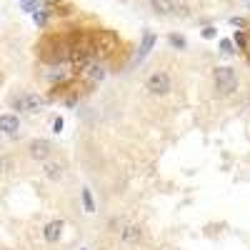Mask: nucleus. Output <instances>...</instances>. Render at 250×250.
I'll use <instances>...</instances> for the list:
<instances>
[{"label":"nucleus","instance_id":"7ed1b4c3","mask_svg":"<svg viewBox=\"0 0 250 250\" xmlns=\"http://www.w3.org/2000/svg\"><path fill=\"white\" fill-rule=\"evenodd\" d=\"M145 88H148V93L153 95H168L173 83H170V75L168 73H153L148 80H145Z\"/></svg>","mask_w":250,"mask_h":250},{"label":"nucleus","instance_id":"dca6fc26","mask_svg":"<svg viewBox=\"0 0 250 250\" xmlns=\"http://www.w3.org/2000/svg\"><path fill=\"white\" fill-rule=\"evenodd\" d=\"M220 50L225 53V55H230L235 48H233V40H220Z\"/></svg>","mask_w":250,"mask_h":250},{"label":"nucleus","instance_id":"f3484780","mask_svg":"<svg viewBox=\"0 0 250 250\" xmlns=\"http://www.w3.org/2000/svg\"><path fill=\"white\" fill-rule=\"evenodd\" d=\"M205 40H210V38H215V28H210V25H208V28H203V33H200Z\"/></svg>","mask_w":250,"mask_h":250},{"label":"nucleus","instance_id":"5701e85b","mask_svg":"<svg viewBox=\"0 0 250 250\" xmlns=\"http://www.w3.org/2000/svg\"><path fill=\"white\" fill-rule=\"evenodd\" d=\"M203 3H205V0H203Z\"/></svg>","mask_w":250,"mask_h":250},{"label":"nucleus","instance_id":"4468645a","mask_svg":"<svg viewBox=\"0 0 250 250\" xmlns=\"http://www.w3.org/2000/svg\"><path fill=\"white\" fill-rule=\"evenodd\" d=\"M168 40H170V45H173V48H178V50H185V38H183V35H170Z\"/></svg>","mask_w":250,"mask_h":250},{"label":"nucleus","instance_id":"9d476101","mask_svg":"<svg viewBox=\"0 0 250 250\" xmlns=\"http://www.w3.org/2000/svg\"><path fill=\"white\" fill-rule=\"evenodd\" d=\"M43 173H45L48 180H60V178H62V163H55V160L50 163V160H45Z\"/></svg>","mask_w":250,"mask_h":250},{"label":"nucleus","instance_id":"20e7f679","mask_svg":"<svg viewBox=\"0 0 250 250\" xmlns=\"http://www.w3.org/2000/svg\"><path fill=\"white\" fill-rule=\"evenodd\" d=\"M28 155H30L33 160H48V158L53 155V143L45 140V138L33 140V143L28 145Z\"/></svg>","mask_w":250,"mask_h":250},{"label":"nucleus","instance_id":"6ab92c4d","mask_svg":"<svg viewBox=\"0 0 250 250\" xmlns=\"http://www.w3.org/2000/svg\"><path fill=\"white\" fill-rule=\"evenodd\" d=\"M235 43H238L240 48H248V40H245V35H243V33H235Z\"/></svg>","mask_w":250,"mask_h":250},{"label":"nucleus","instance_id":"f257e3e1","mask_svg":"<svg viewBox=\"0 0 250 250\" xmlns=\"http://www.w3.org/2000/svg\"><path fill=\"white\" fill-rule=\"evenodd\" d=\"M213 80H215V88H218L220 95H230L238 88V75H235L233 68H225V65L215 68L213 70Z\"/></svg>","mask_w":250,"mask_h":250},{"label":"nucleus","instance_id":"9b49d317","mask_svg":"<svg viewBox=\"0 0 250 250\" xmlns=\"http://www.w3.org/2000/svg\"><path fill=\"white\" fill-rule=\"evenodd\" d=\"M85 70H88V78L95 80V83L105 78V70H103V65H98V62H88V68H85Z\"/></svg>","mask_w":250,"mask_h":250},{"label":"nucleus","instance_id":"423d86ee","mask_svg":"<svg viewBox=\"0 0 250 250\" xmlns=\"http://www.w3.org/2000/svg\"><path fill=\"white\" fill-rule=\"evenodd\" d=\"M62 228H65V223H62V220H50V223L43 228V238H45V243H58L60 235H62Z\"/></svg>","mask_w":250,"mask_h":250},{"label":"nucleus","instance_id":"0eeeda50","mask_svg":"<svg viewBox=\"0 0 250 250\" xmlns=\"http://www.w3.org/2000/svg\"><path fill=\"white\" fill-rule=\"evenodd\" d=\"M120 240L125 245H133L140 240V228L138 225H123V230H120Z\"/></svg>","mask_w":250,"mask_h":250},{"label":"nucleus","instance_id":"f03ea898","mask_svg":"<svg viewBox=\"0 0 250 250\" xmlns=\"http://www.w3.org/2000/svg\"><path fill=\"white\" fill-rule=\"evenodd\" d=\"M43 105H45V100L40 98L38 93H25V95H18V98L13 100V108H15V110L30 113V115L40 113V110H43Z\"/></svg>","mask_w":250,"mask_h":250},{"label":"nucleus","instance_id":"4be33fe9","mask_svg":"<svg viewBox=\"0 0 250 250\" xmlns=\"http://www.w3.org/2000/svg\"><path fill=\"white\" fill-rule=\"evenodd\" d=\"M80 250H88V248H80Z\"/></svg>","mask_w":250,"mask_h":250},{"label":"nucleus","instance_id":"aec40b11","mask_svg":"<svg viewBox=\"0 0 250 250\" xmlns=\"http://www.w3.org/2000/svg\"><path fill=\"white\" fill-rule=\"evenodd\" d=\"M62 130V118H55V123H53V133H60Z\"/></svg>","mask_w":250,"mask_h":250},{"label":"nucleus","instance_id":"f8f14e48","mask_svg":"<svg viewBox=\"0 0 250 250\" xmlns=\"http://www.w3.org/2000/svg\"><path fill=\"white\" fill-rule=\"evenodd\" d=\"M83 208H85V213H95V200H93V195H90V190L88 188H83Z\"/></svg>","mask_w":250,"mask_h":250},{"label":"nucleus","instance_id":"2eb2a0df","mask_svg":"<svg viewBox=\"0 0 250 250\" xmlns=\"http://www.w3.org/2000/svg\"><path fill=\"white\" fill-rule=\"evenodd\" d=\"M33 18H35V23H38V25H45V23H48V10H35Z\"/></svg>","mask_w":250,"mask_h":250},{"label":"nucleus","instance_id":"a211bd4d","mask_svg":"<svg viewBox=\"0 0 250 250\" xmlns=\"http://www.w3.org/2000/svg\"><path fill=\"white\" fill-rule=\"evenodd\" d=\"M10 170V160L8 158H0V173H8Z\"/></svg>","mask_w":250,"mask_h":250},{"label":"nucleus","instance_id":"1a4fd4ad","mask_svg":"<svg viewBox=\"0 0 250 250\" xmlns=\"http://www.w3.org/2000/svg\"><path fill=\"white\" fill-rule=\"evenodd\" d=\"M150 8L158 15H173L175 13V3H173V0H150Z\"/></svg>","mask_w":250,"mask_h":250},{"label":"nucleus","instance_id":"ddd939ff","mask_svg":"<svg viewBox=\"0 0 250 250\" xmlns=\"http://www.w3.org/2000/svg\"><path fill=\"white\" fill-rule=\"evenodd\" d=\"M23 10H25V13L40 10V0H23Z\"/></svg>","mask_w":250,"mask_h":250},{"label":"nucleus","instance_id":"6e6552de","mask_svg":"<svg viewBox=\"0 0 250 250\" xmlns=\"http://www.w3.org/2000/svg\"><path fill=\"white\" fill-rule=\"evenodd\" d=\"M153 45H155V33L145 30V33H143V43H140V50H138V60H143L145 55H148V53L153 50Z\"/></svg>","mask_w":250,"mask_h":250},{"label":"nucleus","instance_id":"412c9836","mask_svg":"<svg viewBox=\"0 0 250 250\" xmlns=\"http://www.w3.org/2000/svg\"><path fill=\"white\" fill-rule=\"evenodd\" d=\"M243 3H250V0H243Z\"/></svg>","mask_w":250,"mask_h":250},{"label":"nucleus","instance_id":"39448f33","mask_svg":"<svg viewBox=\"0 0 250 250\" xmlns=\"http://www.w3.org/2000/svg\"><path fill=\"white\" fill-rule=\"evenodd\" d=\"M20 130V118L13 115V113H5V115H0V133L3 135H18Z\"/></svg>","mask_w":250,"mask_h":250}]
</instances>
